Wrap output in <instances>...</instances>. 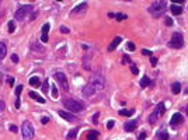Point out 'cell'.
Wrapping results in <instances>:
<instances>
[{"mask_svg": "<svg viewBox=\"0 0 188 140\" xmlns=\"http://www.w3.org/2000/svg\"><path fill=\"white\" fill-rule=\"evenodd\" d=\"M41 122H42L44 125H47L48 122H49V118H48V116H42V119H41Z\"/></svg>", "mask_w": 188, "mask_h": 140, "instance_id": "f35d334b", "label": "cell"}, {"mask_svg": "<svg viewBox=\"0 0 188 140\" xmlns=\"http://www.w3.org/2000/svg\"><path fill=\"white\" fill-rule=\"evenodd\" d=\"M108 17H110V18H117V21H122V20H126V18H128V16H126V14H122V13H117V14L110 13Z\"/></svg>", "mask_w": 188, "mask_h": 140, "instance_id": "2e32d148", "label": "cell"}, {"mask_svg": "<svg viewBox=\"0 0 188 140\" xmlns=\"http://www.w3.org/2000/svg\"><path fill=\"white\" fill-rule=\"evenodd\" d=\"M8 129H10L11 132H14V133H17V130H18V128H17L16 125H10V126H8Z\"/></svg>", "mask_w": 188, "mask_h": 140, "instance_id": "1f68e13d", "label": "cell"}, {"mask_svg": "<svg viewBox=\"0 0 188 140\" xmlns=\"http://www.w3.org/2000/svg\"><path fill=\"white\" fill-rule=\"evenodd\" d=\"M136 126H138V119H136V121H128V122L124 125V129H125L126 132H133V130L136 129Z\"/></svg>", "mask_w": 188, "mask_h": 140, "instance_id": "7c38bea8", "label": "cell"}, {"mask_svg": "<svg viewBox=\"0 0 188 140\" xmlns=\"http://www.w3.org/2000/svg\"><path fill=\"white\" fill-rule=\"evenodd\" d=\"M48 83H49L48 80L44 81V86H42V91H44V93H48Z\"/></svg>", "mask_w": 188, "mask_h": 140, "instance_id": "4dcf8cb0", "label": "cell"}, {"mask_svg": "<svg viewBox=\"0 0 188 140\" xmlns=\"http://www.w3.org/2000/svg\"><path fill=\"white\" fill-rule=\"evenodd\" d=\"M126 48H128V49H129L131 52H132V51H135V45H133L132 42H128V45H126Z\"/></svg>", "mask_w": 188, "mask_h": 140, "instance_id": "d590c367", "label": "cell"}, {"mask_svg": "<svg viewBox=\"0 0 188 140\" xmlns=\"http://www.w3.org/2000/svg\"><path fill=\"white\" fill-rule=\"evenodd\" d=\"M142 53L145 55V56H150V58H152V52L148 51V49H143V51H142Z\"/></svg>", "mask_w": 188, "mask_h": 140, "instance_id": "8d00e7d4", "label": "cell"}, {"mask_svg": "<svg viewBox=\"0 0 188 140\" xmlns=\"http://www.w3.org/2000/svg\"><path fill=\"white\" fill-rule=\"evenodd\" d=\"M133 114V109H119V115L122 116H131Z\"/></svg>", "mask_w": 188, "mask_h": 140, "instance_id": "603a6c76", "label": "cell"}, {"mask_svg": "<svg viewBox=\"0 0 188 140\" xmlns=\"http://www.w3.org/2000/svg\"><path fill=\"white\" fill-rule=\"evenodd\" d=\"M52 97L58 98V87L56 86H52Z\"/></svg>", "mask_w": 188, "mask_h": 140, "instance_id": "f1b7e54d", "label": "cell"}, {"mask_svg": "<svg viewBox=\"0 0 188 140\" xmlns=\"http://www.w3.org/2000/svg\"><path fill=\"white\" fill-rule=\"evenodd\" d=\"M63 105H65L66 109H69L72 114H76V112H80V111L84 109V107H83L80 102L76 101V100H73V98H66V100H63Z\"/></svg>", "mask_w": 188, "mask_h": 140, "instance_id": "7a4b0ae2", "label": "cell"}, {"mask_svg": "<svg viewBox=\"0 0 188 140\" xmlns=\"http://www.w3.org/2000/svg\"><path fill=\"white\" fill-rule=\"evenodd\" d=\"M157 137H159L160 140H167L169 139V134H167L166 130H160V132L157 133Z\"/></svg>", "mask_w": 188, "mask_h": 140, "instance_id": "cb8c5ba5", "label": "cell"}, {"mask_svg": "<svg viewBox=\"0 0 188 140\" xmlns=\"http://www.w3.org/2000/svg\"><path fill=\"white\" fill-rule=\"evenodd\" d=\"M164 8H166V1H153V3L150 4L149 11L155 17H159L164 13Z\"/></svg>", "mask_w": 188, "mask_h": 140, "instance_id": "277c9868", "label": "cell"}, {"mask_svg": "<svg viewBox=\"0 0 188 140\" xmlns=\"http://www.w3.org/2000/svg\"><path fill=\"white\" fill-rule=\"evenodd\" d=\"M181 91V84L180 83H173L171 84V93L173 94H178Z\"/></svg>", "mask_w": 188, "mask_h": 140, "instance_id": "44dd1931", "label": "cell"}, {"mask_svg": "<svg viewBox=\"0 0 188 140\" xmlns=\"http://www.w3.org/2000/svg\"><path fill=\"white\" fill-rule=\"evenodd\" d=\"M81 94H83V97H91V95L95 94V88H94L91 84H87L86 87H83Z\"/></svg>", "mask_w": 188, "mask_h": 140, "instance_id": "30bf717a", "label": "cell"}, {"mask_svg": "<svg viewBox=\"0 0 188 140\" xmlns=\"http://www.w3.org/2000/svg\"><path fill=\"white\" fill-rule=\"evenodd\" d=\"M121 41H122V38L121 37H117V38H114V41L110 44V46H108V51L110 52H112V51H115L117 49V46L121 44Z\"/></svg>", "mask_w": 188, "mask_h": 140, "instance_id": "5bb4252c", "label": "cell"}, {"mask_svg": "<svg viewBox=\"0 0 188 140\" xmlns=\"http://www.w3.org/2000/svg\"><path fill=\"white\" fill-rule=\"evenodd\" d=\"M14 31H16L14 23H13V21H10V23H8V32H14Z\"/></svg>", "mask_w": 188, "mask_h": 140, "instance_id": "83f0119b", "label": "cell"}, {"mask_svg": "<svg viewBox=\"0 0 188 140\" xmlns=\"http://www.w3.org/2000/svg\"><path fill=\"white\" fill-rule=\"evenodd\" d=\"M126 62H131V59H129V56H124V63H126Z\"/></svg>", "mask_w": 188, "mask_h": 140, "instance_id": "ee69618b", "label": "cell"}, {"mask_svg": "<svg viewBox=\"0 0 188 140\" xmlns=\"http://www.w3.org/2000/svg\"><path fill=\"white\" fill-rule=\"evenodd\" d=\"M31 11H32V6H21V7L16 11L14 18H16V20H24Z\"/></svg>", "mask_w": 188, "mask_h": 140, "instance_id": "52a82bcc", "label": "cell"}, {"mask_svg": "<svg viewBox=\"0 0 188 140\" xmlns=\"http://www.w3.org/2000/svg\"><path fill=\"white\" fill-rule=\"evenodd\" d=\"M59 115L63 118V119H66V121H77V116L75 115V114H72V112H66V111H59Z\"/></svg>", "mask_w": 188, "mask_h": 140, "instance_id": "8fae6325", "label": "cell"}, {"mask_svg": "<svg viewBox=\"0 0 188 140\" xmlns=\"http://www.w3.org/2000/svg\"><path fill=\"white\" fill-rule=\"evenodd\" d=\"M98 116H100V114H95V115L93 116V123H97V122H98V121H97V119H98Z\"/></svg>", "mask_w": 188, "mask_h": 140, "instance_id": "60d3db41", "label": "cell"}, {"mask_svg": "<svg viewBox=\"0 0 188 140\" xmlns=\"http://www.w3.org/2000/svg\"><path fill=\"white\" fill-rule=\"evenodd\" d=\"M11 60H13V62H14V63H17V62H18V56H17V55L14 53V55H13V56H11Z\"/></svg>", "mask_w": 188, "mask_h": 140, "instance_id": "ab89813d", "label": "cell"}, {"mask_svg": "<svg viewBox=\"0 0 188 140\" xmlns=\"http://www.w3.org/2000/svg\"><path fill=\"white\" fill-rule=\"evenodd\" d=\"M21 132H23L24 140H31L34 137V128L30 122H24L21 126Z\"/></svg>", "mask_w": 188, "mask_h": 140, "instance_id": "8992f818", "label": "cell"}, {"mask_svg": "<svg viewBox=\"0 0 188 140\" xmlns=\"http://www.w3.org/2000/svg\"><path fill=\"white\" fill-rule=\"evenodd\" d=\"M49 28H51V25L49 24H44L42 25V35H41V41L42 42H48V32H49Z\"/></svg>", "mask_w": 188, "mask_h": 140, "instance_id": "4fadbf2b", "label": "cell"}, {"mask_svg": "<svg viewBox=\"0 0 188 140\" xmlns=\"http://www.w3.org/2000/svg\"><path fill=\"white\" fill-rule=\"evenodd\" d=\"M77 136V128H75V129H72L70 132H69V134H68V139L72 140V139H75Z\"/></svg>", "mask_w": 188, "mask_h": 140, "instance_id": "d4e9b609", "label": "cell"}, {"mask_svg": "<svg viewBox=\"0 0 188 140\" xmlns=\"http://www.w3.org/2000/svg\"><path fill=\"white\" fill-rule=\"evenodd\" d=\"M164 112H166V107H164V104L163 102H159L156 105V108L153 109V112L150 114V116H149V123H156L157 121L160 119V118L164 115Z\"/></svg>", "mask_w": 188, "mask_h": 140, "instance_id": "6da1fadb", "label": "cell"}, {"mask_svg": "<svg viewBox=\"0 0 188 140\" xmlns=\"http://www.w3.org/2000/svg\"><path fill=\"white\" fill-rule=\"evenodd\" d=\"M86 7H87V3H81V4H79L77 7H75V10H73V13H79V11L84 10Z\"/></svg>", "mask_w": 188, "mask_h": 140, "instance_id": "484cf974", "label": "cell"}, {"mask_svg": "<svg viewBox=\"0 0 188 140\" xmlns=\"http://www.w3.org/2000/svg\"><path fill=\"white\" fill-rule=\"evenodd\" d=\"M169 46L173 49H180L184 46V38H182V34L181 32H174L173 34L171 39L169 42Z\"/></svg>", "mask_w": 188, "mask_h": 140, "instance_id": "3957f363", "label": "cell"}, {"mask_svg": "<svg viewBox=\"0 0 188 140\" xmlns=\"http://www.w3.org/2000/svg\"><path fill=\"white\" fill-rule=\"evenodd\" d=\"M23 91V86H17L16 87V108H20V95Z\"/></svg>", "mask_w": 188, "mask_h": 140, "instance_id": "9a60e30c", "label": "cell"}, {"mask_svg": "<svg viewBox=\"0 0 188 140\" xmlns=\"http://www.w3.org/2000/svg\"><path fill=\"white\" fill-rule=\"evenodd\" d=\"M145 139H146V133H145V132H142L141 134L138 136V140H145Z\"/></svg>", "mask_w": 188, "mask_h": 140, "instance_id": "74e56055", "label": "cell"}, {"mask_svg": "<svg viewBox=\"0 0 188 140\" xmlns=\"http://www.w3.org/2000/svg\"><path fill=\"white\" fill-rule=\"evenodd\" d=\"M141 87H148V86H150V78L149 77H146V76H143V77L141 78Z\"/></svg>", "mask_w": 188, "mask_h": 140, "instance_id": "7402d4cb", "label": "cell"}, {"mask_svg": "<svg viewBox=\"0 0 188 140\" xmlns=\"http://www.w3.org/2000/svg\"><path fill=\"white\" fill-rule=\"evenodd\" d=\"M98 139V132L97 130H90L87 133V140H97Z\"/></svg>", "mask_w": 188, "mask_h": 140, "instance_id": "ffe728a7", "label": "cell"}, {"mask_svg": "<svg viewBox=\"0 0 188 140\" xmlns=\"http://www.w3.org/2000/svg\"><path fill=\"white\" fill-rule=\"evenodd\" d=\"M61 31H62L63 34H68V32H69V30H68L66 27H63V25H62V27H61Z\"/></svg>", "mask_w": 188, "mask_h": 140, "instance_id": "7bdbcfd3", "label": "cell"}, {"mask_svg": "<svg viewBox=\"0 0 188 140\" xmlns=\"http://www.w3.org/2000/svg\"><path fill=\"white\" fill-rule=\"evenodd\" d=\"M170 10H171V13L174 14V16H180L181 13H182V7L178 6V4H171Z\"/></svg>", "mask_w": 188, "mask_h": 140, "instance_id": "e0dca14e", "label": "cell"}, {"mask_svg": "<svg viewBox=\"0 0 188 140\" xmlns=\"http://www.w3.org/2000/svg\"><path fill=\"white\" fill-rule=\"evenodd\" d=\"M131 71H132L133 74H139V70H138V67L135 64H131Z\"/></svg>", "mask_w": 188, "mask_h": 140, "instance_id": "f546056e", "label": "cell"}, {"mask_svg": "<svg viewBox=\"0 0 188 140\" xmlns=\"http://www.w3.org/2000/svg\"><path fill=\"white\" fill-rule=\"evenodd\" d=\"M6 53H7L6 44H4V42H0V60H3V59L6 58Z\"/></svg>", "mask_w": 188, "mask_h": 140, "instance_id": "ac0fdd59", "label": "cell"}, {"mask_svg": "<svg viewBox=\"0 0 188 140\" xmlns=\"http://www.w3.org/2000/svg\"><path fill=\"white\" fill-rule=\"evenodd\" d=\"M8 84H10V86H13V84H14V78H13V77L8 78Z\"/></svg>", "mask_w": 188, "mask_h": 140, "instance_id": "f6af8a7d", "label": "cell"}, {"mask_svg": "<svg viewBox=\"0 0 188 140\" xmlns=\"http://www.w3.org/2000/svg\"><path fill=\"white\" fill-rule=\"evenodd\" d=\"M166 25H167V27H171L173 25V20L170 18V17H167V18H166Z\"/></svg>", "mask_w": 188, "mask_h": 140, "instance_id": "836d02e7", "label": "cell"}, {"mask_svg": "<svg viewBox=\"0 0 188 140\" xmlns=\"http://www.w3.org/2000/svg\"><path fill=\"white\" fill-rule=\"evenodd\" d=\"M55 78L65 91H69V83H68V78H66V76H65L63 73H61V71L55 73Z\"/></svg>", "mask_w": 188, "mask_h": 140, "instance_id": "ba28073f", "label": "cell"}, {"mask_svg": "<svg viewBox=\"0 0 188 140\" xmlns=\"http://www.w3.org/2000/svg\"><path fill=\"white\" fill-rule=\"evenodd\" d=\"M4 111V101H0V114Z\"/></svg>", "mask_w": 188, "mask_h": 140, "instance_id": "b9f144b4", "label": "cell"}, {"mask_svg": "<svg viewBox=\"0 0 188 140\" xmlns=\"http://www.w3.org/2000/svg\"><path fill=\"white\" fill-rule=\"evenodd\" d=\"M88 84H91V86L95 88V91H97V90H102V88L105 87V80H104L102 76L95 74V76H93V77L90 78V83H88Z\"/></svg>", "mask_w": 188, "mask_h": 140, "instance_id": "5b68a950", "label": "cell"}, {"mask_svg": "<svg viewBox=\"0 0 188 140\" xmlns=\"http://www.w3.org/2000/svg\"><path fill=\"white\" fill-rule=\"evenodd\" d=\"M114 125H115V121H112V119H111V121H108V123H107V128H108V129H112V128H114Z\"/></svg>", "mask_w": 188, "mask_h": 140, "instance_id": "d6a6232c", "label": "cell"}, {"mask_svg": "<svg viewBox=\"0 0 188 140\" xmlns=\"http://www.w3.org/2000/svg\"><path fill=\"white\" fill-rule=\"evenodd\" d=\"M150 63H152V66H156L157 64V58L152 56V58H150Z\"/></svg>", "mask_w": 188, "mask_h": 140, "instance_id": "e575fe53", "label": "cell"}, {"mask_svg": "<svg viewBox=\"0 0 188 140\" xmlns=\"http://www.w3.org/2000/svg\"><path fill=\"white\" fill-rule=\"evenodd\" d=\"M182 121H184L182 115H181L180 112H175V114L171 116V119H170V125L174 128V126H178L180 123H182Z\"/></svg>", "mask_w": 188, "mask_h": 140, "instance_id": "9c48e42d", "label": "cell"}, {"mask_svg": "<svg viewBox=\"0 0 188 140\" xmlns=\"http://www.w3.org/2000/svg\"><path fill=\"white\" fill-rule=\"evenodd\" d=\"M30 84H31V86H38L39 84V77L38 76H34V77L30 78Z\"/></svg>", "mask_w": 188, "mask_h": 140, "instance_id": "4316f807", "label": "cell"}, {"mask_svg": "<svg viewBox=\"0 0 188 140\" xmlns=\"http://www.w3.org/2000/svg\"><path fill=\"white\" fill-rule=\"evenodd\" d=\"M30 97H31L32 100H35V101H38V102H41V104H44L45 102V100L41 97V95H38L37 93H34V91H30V94H28Z\"/></svg>", "mask_w": 188, "mask_h": 140, "instance_id": "d6986e66", "label": "cell"}]
</instances>
